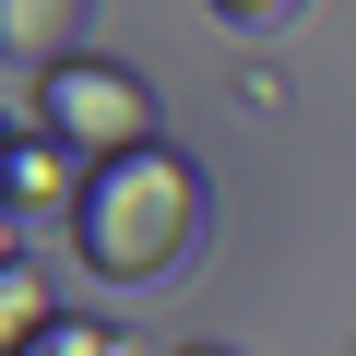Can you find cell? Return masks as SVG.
<instances>
[{"label":"cell","mask_w":356,"mask_h":356,"mask_svg":"<svg viewBox=\"0 0 356 356\" xmlns=\"http://www.w3.org/2000/svg\"><path fill=\"white\" fill-rule=\"evenodd\" d=\"M60 238H72V261H83L95 285H166L178 261L214 238V178L178 154V143L119 154V166L83 178V214H72Z\"/></svg>","instance_id":"6da1fadb"},{"label":"cell","mask_w":356,"mask_h":356,"mask_svg":"<svg viewBox=\"0 0 356 356\" xmlns=\"http://www.w3.org/2000/svg\"><path fill=\"white\" fill-rule=\"evenodd\" d=\"M13 131H48L83 166H119V154H154V83L119 72V60H48Z\"/></svg>","instance_id":"7a4b0ae2"},{"label":"cell","mask_w":356,"mask_h":356,"mask_svg":"<svg viewBox=\"0 0 356 356\" xmlns=\"http://www.w3.org/2000/svg\"><path fill=\"white\" fill-rule=\"evenodd\" d=\"M83 178H95V166H83L72 143L13 131V214H24V226H72V214H83Z\"/></svg>","instance_id":"3957f363"},{"label":"cell","mask_w":356,"mask_h":356,"mask_svg":"<svg viewBox=\"0 0 356 356\" xmlns=\"http://www.w3.org/2000/svg\"><path fill=\"white\" fill-rule=\"evenodd\" d=\"M48 332H60V309H48V273L13 250V261H0V356H36Z\"/></svg>","instance_id":"277c9868"},{"label":"cell","mask_w":356,"mask_h":356,"mask_svg":"<svg viewBox=\"0 0 356 356\" xmlns=\"http://www.w3.org/2000/svg\"><path fill=\"white\" fill-rule=\"evenodd\" d=\"M36 356H131V344H119V321H60Z\"/></svg>","instance_id":"5b68a950"},{"label":"cell","mask_w":356,"mask_h":356,"mask_svg":"<svg viewBox=\"0 0 356 356\" xmlns=\"http://www.w3.org/2000/svg\"><path fill=\"white\" fill-rule=\"evenodd\" d=\"M178 356H226V344H178Z\"/></svg>","instance_id":"8992f818"}]
</instances>
